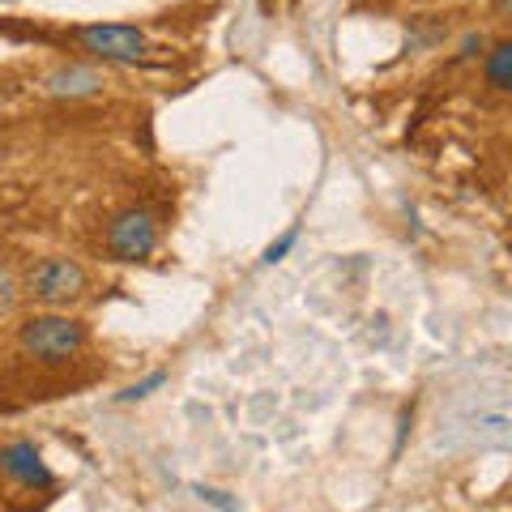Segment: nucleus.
<instances>
[{"label":"nucleus","instance_id":"2","mask_svg":"<svg viewBox=\"0 0 512 512\" xmlns=\"http://www.w3.org/2000/svg\"><path fill=\"white\" fill-rule=\"evenodd\" d=\"M26 295L43 308H64L86 295V269L73 256H47L26 274Z\"/></svg>","mask_w":512,"mask_h":512},{"label":"nucleus","instance_id":"1","mask_svg":"<svg viewBox=\"0 0 512 512\" xmlns=\"http://www.w3.org/2000/svg\"><path fill=\"white\" fill-rule=\"evenodd\" d=\"M18 342L39 363H69L86 346V325L60 312H43V316H30L18 329Z\"/></svg>","mask_w":512,"mask_h":512},{"label":"nucleus","instance_id":"7","mask_svg":"<svg viewBox=\"0 0 512 512\" xmlns=\"http://www.w3.org/2000/svg\"><path fill=\"white\" fill-rule=\"evenodd\" d=\"M483 73H487V86L491 90H512V43H495L491 52L483 56Z\"/></svg>","mask_w":512,"mask_h":512},{"label":"nucleus","instance_id":"12","mask_svg":"<svg viewBox=\"0 0 512 512\" xmlns=\"http://www.w3.org/2000/svg\"><path fill=\"white\" fill-rule=\"evenodd\" d=\"M478 52H483V35H466V43H461L457 60H470V56H478Z\"/></svg>","mask_w":512,"mask_h":512},{"label":"nucleus","instance_id":"5","mask_svg":"<svg viewBox=\"0 0 512 512\" xmlns=\"http://www.w3.org/2000/svg\"><path fill=\"white\" fill-rule=\"evenodd\" d=\"M0 470H5L13 483H22V487H35V491H47V487H56V474L47 470V461L35 444H9V448H0Z\"/></svg>","mask_w":512,"mask_h":512},{"label":"nucleus","instance_id":"9","mask_svg":"<svg viewBox=\"0 0 512 512\" xmlns=\"http://www.w3.org/2000/svg\"><path fill=\"white\" fill-rule=\"evenodd\" d=\"M158 384H167V372L158 367V372H150L146 380L128 384V389H120V402H141V397H150V389H158Z\"/></svg>","mask_w":512,"mask_h":512},{"label":"nucleus","instance_id":"11","mask_svg":"<svg viewBox=\"0 0 512 512\" xmlns=\"http://www.w3.org/2000/svg\"><path fill=\"white\" fill-rule=\"evenodd\" d=\"M197 495H201L205 504H214L218 512H244V508H239L235 500H227V491H214V487H197Z\"/></svg>","mask_w":512,"mask_h":512},{"label":"nucleus","instance_id":"6","mask_svg":"<svg viewBox=\"0 0 512 512\" xmlns=\"http://www.w3.org/2000/svg\"><path fill=\"white\" fill-rule=\"evenodd\" d=\"M103 77L86 69V64H60V69H52L43 77V90L56 94V99H90V94H99Z\"/></svg>","mask_w":512,"mask_h":512},{"label":"nucleus","instance_id":"4","mask_svg":"<svg viewBox=\"0 0 512 512\" xmlns=\"http://www.w3.org/2000/svg\"><path fill=\"white\" fill-rule=\"evenodd\" d=\"M158 248V222L150 210H124L107 227V252L116 261H146Z\"/></svg>","mask_w":512,"mask_h":512},{"label":"nucleus","instance_id":"10","mask_svg":"<svg viewBox=\"0 0 512 512\" xmlns=\"http://www.w3.org/2000/svg\"><path fill=\"white\" fill-rule=\"evenodd\" d=\"M295 244H299V227H291V231H286V235H278V239H274V244H269V248H265V256H261V261H265V265H278V261H282V256H286V252H291Z\"/></svg>","mask_w":512,"mask_h":512},{"label":"nucleus","instance_id":"8","mask_svg":"<svg viewBox=\"0 0 512 512\" xmlns=\"http://www.w3.org/2000/svg\"><path fill=\"white\" fill-rule=\"evenodd\" d=\"M18 299H22V286H18V278L9 274V265L0 261V316L18 308Z\"/></svg>","mask_w":512,"mask_h":512},{"label":"nucleus","instance_id":"13","mask_svg":"<svg viewBox=\"0 0 512 512\" xmlns=\"http://www.w3.org/2000/svg\"><path fill=\"white\" fill-rule=\"evenodd\" d=\"M261 9H265V13H269V9H274V0H261Z\"/></svg>","mask_w":512,"mask_h":512},{"label":"nucleus","instance_id":"3","mask_svg":"<svg viewBox=\"0 0 512 512\" xmlns=\"http://www.w3.org/2000/svg\"><path fill=\"white\" fill-rule=\"evenodd\" d=\"M86 52H94L99 60H116V64H133V60H146L150 52V39L141 35L137 26L128 22H99V26H82L77 30Z\"/></svg>","mask_w":512,"mask_h":512}]
</instances>
